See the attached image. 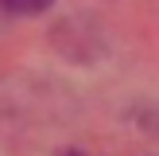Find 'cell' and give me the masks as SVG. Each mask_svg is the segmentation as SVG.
<instances>
[{
    "instance_id": "1",
    "label": "cell",
    "mask_w": 159,
    "mask_h": 156,
    "mask_svg": "<svg viewBox=\"0 0 159 156\" xmlns=\"http://www.w3.org/2000/svg\"><path fill=\"white\" fill-rule=\"evenodd\" d=\"M47 8H54V0H0V12L8 16H43Z\"/></svg>"
},
{
    "instance_id": "2",
    "label": "cell",
    "mask_w": 159,
    "mask_h": 156,
    "mask_svg": "<svg viewBox=\"0 0 159 156\" xmlns=\"http://www.w3.org/2000/svg\"><path fill=\"white\" fill-rule=\"evenodd\" d=\"M58 156H82V152H58Z\"/></svg>"
}]
</instances>
